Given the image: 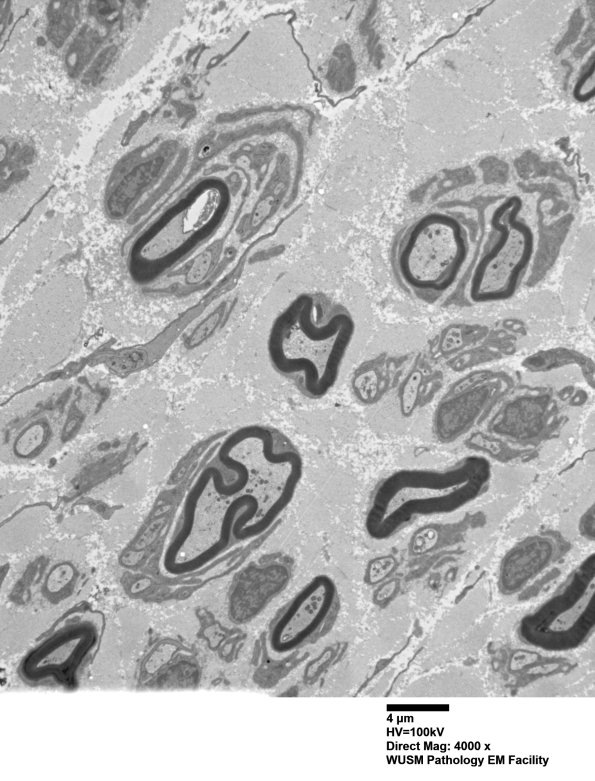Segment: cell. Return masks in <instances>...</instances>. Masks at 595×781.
<instances>
[{
	"instance_id": "obj_6",
	"label": "cell",
	"mask_w": 595,
	"mask_h": 781,
	"mask_svg": "<svg viewBox=\"0 0 595 781\" xmlns=\"http://www.w3.org/2000/svg\"><path fill=\"white\" fill-rule=\"evenodd\" d=\"M338 596L334 580L325 574L313 577L291 600L273 624L268 642L279 655L303 646L331 614Z\"/></svg>"
},
{
	"instance_id": "obj_5",
	"label": "cell",
	"mask_w": 595,
	"mask_h": 781,
	"mask_svg": "<svg viewBox=\"0 0 595 781\" xmlns=\"http://www.w3.org/2000/svg\"><path fill=\"white\" fill-rule=\"evenodd\" d=\"M97 642L98 631L91 622L68 623L25 656L20 673L33 683L70 684Z\"/></svg>"
},
{
	"instance_id": "obj_7",
	"label": "cell",
	"mask_w": 595,
	"mask_h": 781,
	"mask_svg": "<svg viewBox=\"0 0 595 781\" xmlns=\"http://www.w3.org/2000/svg\"><path fill=\"white\" fill-rule=\"evenodd\" d=\"M73 26V19L64 12H55L51 16L49 37L57 44H61L68 36Z\"/></svg>"
},
{
	"instance_id": "obj_3",
	"label": "cell",
	"mask_w": 595,
	"mask_h": 781,
	"mask_svg": "<svg viewBox=\"0 0 595 781\" xmlns=\"http://www.w3.org/2000/svg\"><path fill=\"white\" fill-rule=\"evenodd\" d=\"M469 256L463 227L452 217L429 214L402 237L395 254L401 282L419 294L441 295L457 281Z\"/></svg>"
},
{
	"instance_id": "obj_2",
	"label": "cell",
	"mask_w": 595,
	"mask_h": 781,
	"mask_svg": "<svg viewBox=\"0 0 595 781\" xmlns=\"http://www.w3.org/2000/svg\"><path fill=\"white\" fill-rule=\"evenodd\" d=\"M469 465L465 462L443 471L434 488L431 487L438 471L401 470L387 476L371 495L364 519L367 535L376 540L391 538L417 516L429 514L431 500L439 509L438 502L454 508L475 498L458 495V492H480L484 485L478 476L474 478L466 471Z\"/></svg>"
},
{
	"instance_id": "obj_1",
	"label": "cell",
	"mask_w": 595,
	"mask_h": 781,
	"mask_svg": "<svg viewBox=\"0 0 595 781\" xmlns=\"http://www.w3.org/2000/svg\"><path fill=\"white\" fill-rule=\"evenodd\" d=\"M311 293H301L276 316L267 337L272 368L295 382L308 398L320 399L336 385L355 334L343 308L327 313Z\"/></svg>"
},
{
	"instance_id": "obj_4",
	"label": "cell",
	"mask_w": 595,
	"mask_h": 781,
	"mask_svg": "<svg viewBox=\"0 0 595 781\" xmlns=\"http://www.w3.org/2000/svg\"><path fill=\"white\" fill-rule=\"evenodd\" d=\"M496 229L495 241L478 260L469 281L468 296L476 303L510 298L534 253V237L526 225L508 221Z\"/></svg>"
}]
</instances>
